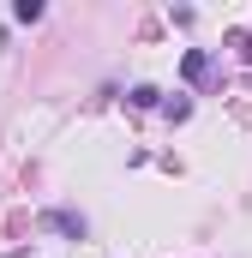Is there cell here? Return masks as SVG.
Here are the masks:
<instances>
[{
	"instance_id": "6da1fadb",
	"label": "cell",
	"mask_w": 252,
	"mask_h": 258,
	"mask_svg": "<svg viewBox=\"0 0 252 258\" xmlns=\"http://www.w3.org/2000/svg\"><path fill=\"white\" fill-rule=\"evenodd\" d=\"M42 228H54L66 240H84V216L78 210H42Z\"/></svg>"
},
{
	"instance_id": "7a4b0ae2",
	"label": "cell",
	"mask_w": 252,
	"mask_h": 258,
	"mask_svg": "<svg viewBox=\"0 0 252 258\" xmlns=\"http://www.w3.org/2000/svg\"><path fill=\"white\" fill-rule=\"evenodd\" d=\"M12 18H18V24H36V18H42V6H36V0H18V6H12Z\"/></svg>"
}]
</instances>
